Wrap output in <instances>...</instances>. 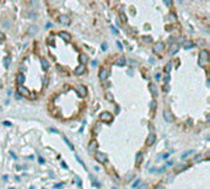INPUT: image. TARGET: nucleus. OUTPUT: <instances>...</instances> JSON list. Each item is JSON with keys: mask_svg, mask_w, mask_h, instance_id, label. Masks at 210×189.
I'll return each mask as SVG.
<instances>
[{"mask_svg": "<svg viewBox=\"0 0 210 189\" xmlns=\"http://www.w3.org/2000/svg\"><path fill=\"white\" fill-rule=\"evenodd\" d=\"M173 165V162L171 161V162H167V166H172Z\"/></svg>", "mask_w": 210, "mask_h": 189, "instance_id": "nucleus-47", "label": "nucleus"}, {"mask_svg": "<svg viewBox=\"0 0 210 189\" xmlns=\"http://www.w3.org/2000/svg\"><path fill=\"white\" fill-rule=\"evenodd\" d=\"M37 32H38V27H37V26H30V31H28V33H30L31 36H34Z\"/></svg>", "mask_w": 210, "mask_h": 189, "instance_id": "nucleus-19", "label": "nucleus"}, {"mask_svg": "<svg viewBox=\"0 0 210 189\" xmlns=\"http://www.w3.org/2000/svg\"><path fill=\"white\" fill-rule=\"evenodd\" d=\"M178 50H180V46H178L177 43H172L171 47H170V54L171 55H175Z\"/></svg>", "mask_w": 210, "mask_h": 189, "instance_id": "nucleus-7", "label": "nucleus"}, {"mask_svg": "<svg viewBox=\"0 0 210 189\" xmlns=\"http://www.w3.org/2000/svg\"><path fill=\"white\" fill-rule=\"evenodd\" d=\"M95 157L100 163H105V162H107V156H106V154H103V152H96Z\"/></svg>", "mask_w": 210, "mask_h": 189, "instance_id": "nucleus-3", "label": "nucleus"}, {"mask_svg": "<svg viewBox=\"0 0 210 189\" xmlns=\"http://www.w3.org/2000/svg\"><path fill=\"white\" fill-rule=\"evenodd\" d=\"M19 92H20V93H22L23 96H30V92H28L25 87H22V86H20V87H19Z\"/></svg>", "mask_w": 210, "mask_h": 189, "instance_id": "nucleus-20", "label": "nucleus"}, {"mask_svg": "<svg viewBox=\"0 0 210 189\" xmlns=\"http://www.w3.org/2000/svg\"><path fill=\"white\" fill-rule=\"evenodd\" d=\"M168 156H170V154H163V155H161V159L167 160V159H168Z\"/></svg>", "mask_w": 210, "mask_h": 189, "instance_id": "nucleus-31", "label": "nucleus"}, {"mask_svg": "<svg viewBox=\"0 0 210 189\" xmlns=\"http://www.w3.org/2000/svg\"><path fill=\"white\" fill-rule=\"evenodd\" d=\"M76 91L79 92L80 96H86V93H87V91H86V87L83 86V85H79L78 88H76Z\"/></svg>", "mask_w": 210, "mask_h": 189, "instance_id": "nucleus-11", "label": "nucleus"}, {"mask_svg": "<svg viewBox=\"0 0 210 189\" xmlns=\"http://www.w3.org/2000/svg\"><path fill=\"white\" fill-rule=\"evenodd\" d=\"M108 75H109V71L107 70V69H101V70H100L98 76H100V79H101L102 81L107 80V77H108Z\"/></svg>", "mask_w": 210, "mask_h": 189, "instance_id": "nucleus-5", "label": "nucleus"}, {"mask_svg": "<svg viewBox=\"0 0 210 189\" xmlns=\"http://www.w3.org/2000/svg\"><path fill=\"white\" fill-rule=\"evenodd\" d=\"M163 91H165V92H168V91H170V86H168V85H165V86H163Z\"/></svg>", "mask_w": 210, "mask_h": 189, "instance_id": "nucleus-33", "label": "nucleus"}, {"mask_svg": "<svg viewBox=\"0 0 210 189\" xmlns=\"http://www.w3.org/2000/svg\"><path fill=\"white\" fill-rule=\"evenodd\" d=\"M75 157H76V161H78V162H79V163H80L81 166H83V167H84V170H86V166H85V163H84V161H83V160H81V159H80V157H79V156H75Z\"/></svg>", "mask_w": 210, "mask_h": 189, "instance_id": "nucleus-25", "label": "nucleus"}, {"mask_svg": "<svg viewBox=\"0 0 210 189\" xmlns=\"http://www.w3.org/2000/svg\"><path fill=\"white\" fill-rule=\"evenodd\" d=\"M102 50H107V44L106 43H102Z\"/></svg>", "mask_w": 210, "mask_h": 189, "instance_id": "nucleus-37", "label": "nucleus"}, {"mask_svg": "<svg viewBox=\"0 0 210 189\" xmlns=\"http://www.w3.org/2000/svg\"><path fill=\"white\" fill-rule=\"evenodd\" d=\"M125 63H127L125 58H119V59L117 60V65H119V66H123V65H125Z\"/></svg>", "mask_w": 210, "mask_h": 189, "instance_id": "nucleus-23", "label": "nucleus"}, {"mask_svg": "<svg viewBox=\"0 0 210 189\" xmlns=\"http://www.w3.org/2000/svg\"><path fill=\"white\" fill-rule=\"evenodd\" d=\"M80 60H81V63H83V65H85L86 63L89 61V57L86 55V54H81L80 55Z\"/></svg>", "mask_w": 210, "mask_h": 189, "instance_id": "nucleus-21", "label": "nucleus"}, {"mask_svg": "<svg viewBox=\"0 0 210 189\" xmlns=\"http://www.w3.org/2000/svg\"><path fill=\"white\" fill-rule=\"evenodd\" d=\"M163 48H165V44L162 43V42H156L155 44H154V52H155L156 54H160V53H162V50H163Z\"/></svg>", "mask_w": 210, "mask_h": 189, "instance_id": "nucleus-2", "label": "nucleus"}, {"mask_svg": "<svg viewBox=\"0 0 210 189\" xmlns=\"http://www.w3.org/2000/svg\"><path fill=\"white\" fill-rule=\"evenodd\" d=\"M59 20H60V23H63L64 26H69L70 25V17L66 16V15H61Z\"/></svg>", "mask_w": 210, "mask_h": 189, "instance_id": "nucleus-8", "label": "nucleus"}, {"mask_svg": "<svg viewBox=\"0 0 210 189\" xmlns=\"http://www.w3.org/2000/svg\"><path fill=\"white\" fill-rule=\"evenodd\" d=\"M149 88H150V91H151V93H152V96H154V97H157V87H156L155 83H150V85H149Z\"/></svg>", "mask_w": 210, "mask_h": 189, "instance_id": "nucleus-12", "label": "nucleus"}, {"mask_svg": "<svg viewBox=\"0 0 210 189\" xmlns=\"http://www.w3.org/2000/svg\"><path fill=\"white\" fill-rule=\"evenodd\" d=\"M59 36H60V37L63 38V39L68 41V42L71 39V36H70V33H68V32H60V33H59Z\"/></svg>", "mask_w": 210, "mask_h": 189, "instance_id": "nucleus-17", "label": "nucleus"}, {"mask_svg": "<svg viewBox=\"0 0 210 189\" xmlns=\"http://www.w3.org/2000/svg\"><path fill=\"white\" fill-rule=\"evenodd\" d=\"M141 157H143V155H141V154H140V152H139V154H138V155H136V160H135V165H139V161H140V159H141Z\"/></svg>", "mask_w": 210, "mask_h": 189, "instance_id": "nucleus-26", "label": "nucleus"}, {"mask_svg": "<svg viewBox=\"0 0 210 189\" xmlns=\"http://www.w3.org/2000/svg\"><path fill=\"white\" fill-rule=\"evenodd\" d=\"M16 81H17L19 85H22V83H23V81H25V76H23L22 72H19V74L16 75Z\"/></svg>", "mask_w": 210, "mask_h": 189, "instance_id": "nucleus-13", "label": "nucleus"}, {"mask_svg": "<svg viewBox=\"0 0 210 189\" xmlns=\"http://www.w3.org/2000/svg\"><path fill=\"white\" fill-rule=\"evenodd\" d=\"M170 70H171V61L167 63L166 66H165V71H166V72H170Z\"/></svg>", "mask_w": 210, "mask_h": 189, "instance_id": "nucleus-27", "label": "nucleus"}, {"mask_svg": "<svg viewBox=\"0 0 210 189\" xmlns=\"http://www.w3.org/2000/svg\"><path fill=\"white\" fill-rule=\"evenodd\" d=\"M139 183H140V179H136L134 183H133V187H132V188H136V187H138V184H139Z\"/></svg>", "mask_w": 210, "mask_h": 189, "instance_id": "nucleus-29", "label": "nucleus"}, {"mask_svg": "<svg viewBox=\"0 0 210 189\" xmlns=\"http://www.w3.org/2000/svg\"><path fill=\"white\" fill-rule=\"evenodd\" d=\"M162 114H163V118H165L166 122L170 123V122H172V120H173V114L171 113L170 109H163V113Z\"/></svg>", "mask_w": 210, "mask_h": 189, "instance_id": "nucleus-4", "label": "nucleus"}, {"mask_svg": "<svg viewBox=\"0 0 210 189\" xmlns=\"http://www.w3.org/2000/svg\"><path fill=\"white\" fill-rule=\"evenodd\" d=\"M100 119L102 122H106V123H109L112 119H113V115H112L109 112H102L100 114Z\"/></svg>", "mask_w": 210, "mask_h": 189, "instance_id": "nucleus-1", "label": "nucleus"}, {"mask_svg": "<svg viewBox=\"0 0 210 189\" xmlns=\"http://www.w3.org/2000/svg\"><path fill=\"white\" fill-rule=\"evenodd\" d=\"M5 38V36H4V33L1 32V31H0V41H3Z\"/></svg>", "mask_w": 210, "mask_h": 189, "instance_id": "nucleus-39", "label": "nucleus"}, {"mask_svg": "<svg viewBox=\"0 0 210 189\" xmlns=\"http://www.w3.org/2000/svg\"><path fill=\"white\" fill-rule=\"evenodd\" d=\"M155 189H165V188H163V186H162V184H157V186L155 187Z\"/></svg>", "mask_w": 210, "mask_h": 189, "instance_id": "nucleus-35", "label": "nucleus"}, {"mask_svg": "<svg viewBox=\"0 0 210 189\" xmlns=\"http://www.w3.org/2000/svg\"><path fill=\"white\" fill-rule=\"evenodd\" d=\"M145 188H146V184H145V183H143V184L140 186V188H139V189H145Z\"/></svg>", "mask_w": 210, "mask_h": 189, "instance_id": "nucleus-43", "label": "nucleus"}, {"mask_svg": "<svg viewBox=\"0 0 210 189\" xmlns=\"http://www.w3.org/2000/svg\"><path fill=\"white\" fill-rule=\"evenodd\" d=\"M184 167H186V166H184V165H181V166H178V168H177V171H180V170H184Z\"/></svg>", "mask_w": 210, "mask_h": 189, "instance_id": "nucleus-41", "label": "nucleus"}, {"mask_svg": "<svg viewBox=\"0 0 210 189\" xmlns=\"http://www.w3.org/2000/svg\"><path fill=\"white\" fill-rule=\"evenodd\" d=\"M144 39H145V42H150V37H144Z\"/></svg>", "mask_w": 210, "mask_h": 189, "instance_id": "nucleus-44", "label": "nucleus"}, {"mask_svg": "<svg viewBox=\"0 0 210 189\" xmlns=\"http://www.w3.org/2000/svg\"><path fill=\"white\" fill-rule=\"evenodd\" d=\"M1 85H3V83H1V81H0V88H1Z\"/></svg>", "mask_w": 210, "mask_h": 189, "instance_id": "nucleus-48", "label": "nucleus"}, {"mask_svg": "<svg viewBox=\"0 0 210 189\" xmlns=\"http://www.w3.org/2000/svg\"><path fill=\"white\" fill-rule=\"evenodd\" d=\"M155 80H161V74L160 72H156L155 74Z\"/></svg>", "mask_w": 210, "mask_h": 189, "instance_id": "nucleus-30", "label": "nucleus"}, {"mask_svg": "<svg viewBox=\"0 0 210 189\" xmlns=\"http://www.w3.org/2000/svg\"><path fill=\"white\" fill-rule=\"evenodd\" d=\"M3 124H4V125H11V123H9V122H4Z\"/></svg>", "mask_w": 210, "mask_h": 189, "instance_id": "nucleus-46", "label": "nucleus"}, {"mask_svg": "<svg viewBox=\"0 0 210 189\" xmlns=\"http://www.w3.org/2000/svg\"><path fill=\"white\" fill-rule=\"evenodd\" d=\"M117 46H118V48H119L120 50L123 49V46H122V43H120V42H117Z\"/></svg>", "mask_w": 210, "mask_h": 189, "instance_id": "nucleus-38", "label": "nucleus"}, {"mask_svg": "<svg viewBox=\"0 0 210 189\" xmlns=\"http://www.w3.org/2000/svg\"><path fill=\"white\" fill-rule=\"evenodd\" d=\"M165 81H166V82L170 81V75H166V76H165Z\"/></svg>", "mask_w": 210, "mask_h": 189, "instance_id": "nucleus-42", "label": "nucleus"}, {"mask_svg": "<svg viewBox=\"0 0 210 189\" xmlns=\"http://www.w3.org/2000/svg\"><path fill=\"white\" fill-rule=\"evenodd\" d=\"M106 98L108 99V101H112V99H113V94L109 93V92H107V93H106Z\"/></svg>", "mask_w": 210, "mask_h": 189, "instance_id": "nucleus-28", "label": "nucleus"}, {"mask_svg": "<svg viewBox=\"0 0 210 189\" xmlns=\"http://www.w3.org/2000/svg\"><path fill=\"white\" fill-rule=\"evenodd\" d=\"M193 47H194V43L191 39H187V41L183 42V48L184 49H191V48H193Z\"/></svg>", "mask_w": 210, "mask_h": 189, "instance_id": "nucleus-10", "label": "nucleus"}, {"mask_svg": "<svg viewBox=\"0 0 210 189\" xmlns=\"http://www.w3.org/2000/svg\"><path fill=\"white\" fill-rule=\"evenodd\" d=\"M84 71H85V65H83V64H81L80 66H78V68H76V69L74 70V72H75L76 75H81Z\"/></svg>", "mask_w": 210, "mask_h": 189, "instance_id": "nucleus-15", "label": "nucleus"}, {"mask_svg": "<svg viewBox=\"0 0 210 189\" xmlns=\"http://www.w3.org/2000/svg\"><path fill=\"white\" fill-rule=\"evenodd\" d=\"M155 140H156V135L154 134V133H151L149 136H147V139H146V144H147V145H152L154 143H155Z\"/></svg>", "mask_w": 210, "mask_h": 189, "instance_id": "nucleus-9", "label": "nucleus"}, {"mask_svg": "<svg viewBox=\"0 0 210 189\" xmlns=\"http://www.w3.org/2000/svg\"><path fill=\"white\" fill-rule=\"evenodd\" d=\"M193 154H194V150H187L186 152H183V154L181 155V159L182 160H186V159H188V156H191Z\"/></svg>", "mask_w": 210, "mask_h": 189, "instance_id": "nucleus-14", "label": "nucleus"}, {"mask_svg": "<svg viewBox=\"0 0 210 189\" xmlns=\"http://www.w3.org/2000/svg\"><path fill=\"white\" fill-rule=\"evenodd\" d=\"M63 140L65 141V144H66V145H68V146H69V149H70L71 151H74V150H75V148H74V145H73V144H71V143H70V140H69L68 138H66V136H65V135H63Z\"/></svg>", "mask_w": 210, "mask_h": 189, "instance_id": "nucleus-16", "label": "nucleus"}, {"mask_svg": "<svg viewBox=\"0 0 210 189\" xmlns=\"http://www.w3.org/2000/svg\"><path fill=\"white\" fill-rule=\"evenodd\" d=\"M42 66H43L44 70H48L49 69V63L45 60V59H42Z\"/></svg>", "mask_w": 210, "mask_h": 189, "instance_id": "nucleus-24", "label": "nucleus"}, {"mask_svg": "<svg viewBox=\"0 0 210 189\" xmlns=\"http://www.w3.org/2000/svg\"><path fill=\"white\" fill-rule=\"evenodd\" d=\"M111 30H112V32H113L114 34H118V31H117L114 27H111Z\"/></svg>", "mask_w": 210, "mask_h": 189, "instance_id": "nucleus-36", "label": "nucleus"}, {"mask_svg": "<svg viewBox=\"0 0 210 189\" xmlns=\"http://www.w3.org/2000/svg\"><path fill=\"white\" fill-rule=\"evenodd\" d=\"M150 106H151V108H155V107H156V102H155V101H152Z\"/></svg>", "mask_w": 210, "mask_h": 189, "instance_id": "nucleus-40", "label": "nucleus"}, {"mask_svg": "<svg viewBox=\"0 0 210 189\" xmlns=\"http://www.w3.org/2000/svg\"><path fill=\"white\" fill-rule=\"evenodd\" d=\"M199 58H200V60H203V61H208V59H209V53H208V50H207V49L200 50V53H199Z\"/></svg>", "mask_w": 210, "mask_h": 189, "instance_id": "nucleus-6", "label": "nucleus"}, {"mask_svg": "<svg viewBox=\"0 0 210 189\" xmlns=\"http://www.w3.org/2000/svg\"><path fill=\"white\" fill-rule=\"evenodd\" d=\"M61 166H63V167H64V168H65V170H69V167H68V165H66V163H65V162H61Z\"/></svg>", "mask_w": 210, "mask_h": 189, "instance_id": "nucleus-34", "label": "nucleus"}, {"mask_svg": "<svg viewBox=\"0 0 210 189\" xmlns=\"http://www.w3.org/2000/svg\"><path fill=\"white\" fill-rule=\"evenodd\" d=\"M10 64H11V59H10V57H5L4 58V68L5 69H9Z\"/></svg>", "mask_w": 210, "mask_h": 189, "instance_id": "nucleus-18", "label": "nucleus"}, {"mask_svg": "<svg viewBox=\"0 0 210 189\" xmlns=\"http://www.w3.org/2000/svg\"><path fill=\"white\" fill-rule=\"evenodd\" d=\"M120 17L123 19V22H127V17H125V15L123 12H120Z\"/></svg>", "mask_w": 210, "mask_h": 189, "instance_id": "nucleus-32", "label": "nucleus"}, {"mask_svg": "<svg viewBox=\"0 0 210 189\" xmlns=\"http://www.w3.org/2000/svg\"><path fill=\"white\" fill-rule=\"evenodd\" d=\"M16 98H17V99H21L22 97H21V96H20V94H19V93H16Z\"/></svg>", "mask_w": 210, "mask_h": 189, "instance_id": "nucleus-45", "label": "nucleus"}, {"mask_svg": "<svg viewBox=\"0 0 210 189\" xmlns=\"http://www.w3.org/2000/svg\"><path fill=\"white\" fill-rule=\"evenodd\" d=\"M96 148H97V143H96V141H92V143L90 144V148H89V151H90V152H95Z\"/></svg>", "mask_w": 210, "mask_h": 189, "instance_id": "nucleus-22", "label": "nucleus"}]
</instances>
